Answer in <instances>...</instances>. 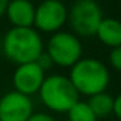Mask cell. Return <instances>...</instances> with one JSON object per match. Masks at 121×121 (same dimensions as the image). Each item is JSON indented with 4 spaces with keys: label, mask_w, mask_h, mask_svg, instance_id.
<instances>
[{
    "label": "cell",
    "mask_w": 121,
    "mask_h": 121,
    "mask_svg": "<svg viewBox=\"0 0 121 121\" xmlns=\"http://www.w3.org/2000/svg\"><path fill=\"white\" fill-rule=\"evenodd\" d=\"M69 20V10L58 0H46L36 7L34 26L43 33H57Z\"/></svg>",
    "instance_id": "cell-6"
},
{
    "label": "cell",
    "mask_w": 121,
    "mask_h": 121,
    "mask_svg": "<svg viewBox=\"0 0 121 121\" xmlns=\"http://www.w3.org/2000/svg\"><path fill=\"white\" fill-rule=\"evenodd\" d=\"M87 103L97 118H105V117L111 115L114 111V98L105 91L91 95Z\"/></svg>",
    "instance_id": "cell-11"
},
{
    "label": "cell",
    "mask_w": 121,
    "mask_h": 121,
    "mask_svg": "<svg viewBox=\"0 0 121 121\" xmlns=\"http://www.w3.org/2000/svg\"><path fill=\"white\" fill-rule=\"evenodd\" d=\"M112 114L118 120H121V93L114 98V111H112Z\"/></svg>",
    "instance_id": "cell-16"
},
{
    "label": "cell",
    "mask_w": 121,
    "mask_h": 121,
    "mask_svg": "<svg viewBox=\"0 0 121 121\" xmlns=\"http://www.w3.org/2000/svg\"><path fill=\"white\" fill-rule=\"evenodd\" d=\"M0 50H2V37H0Z\"/></svg>",
    "instance_id": "cell-18"
},
{
    "label": "cell",
    "mask_w": 121,
    "mask_h": 121,
    "mask_svg": "<svg viewBox=\"0 0 121 121\" xmlns=\"http://www.w3.org/2000/svg\"><path fill=\"white\" fill-rule=\"evenodd\" d=\"M2 50L7 60L22 66L34 63L44 51V44L34 27H12L2 39Z\"/></svg>",
    "instance_id": "cell-1"
},
{
    "label": "cell",
    "mask_w": 121,
    "mask_h": 121,
    "mask_svg": "<svg viewBox=\"0 0 121 121\" xmlns=\"http://www.w3.org/2000/svg\"><path fill=\"white\" fill-rule=\"evenodd\" d=\"M6 6H7L6 0H0V19L6 14Z\"/></svg>",
    "instance_id": "cell-17"
},
{
    "label": "cell",
    "mask_w": 121,
    "mask_h": 121,
    "mask_svg": "<svg viewBox=\"0 0 121 121\" xmlns=\"http://www.w3.org/2000/svg\"><path fill=\"white\" fill-rule=\"evenodd\" d=\"M108 60H110L111 67L114 70H117V71L121 73V46L120 47H115V48H111L110 56H108Z\"/></svg>",
    "instance_id": "cell-13"
},
{
    "label": "cell",
    "mask_w": 121,
    "mask_h": 121,
    "mask_svg": "<svg viewBox=\"0 0 121 121\" xmlns=\"http://www.w3.org/2000/svg\"><path fill=\"white\" fill-rule=\"evenodd\" d=\"M44 78H46V73L39 67L36 61L17 66V69L13 73L14 91L30 97L40 91Z\"/></svg>",
    "instance_id": "cell-8"
},
{
    "label": "cell",
    "mask_w": 121,
    "mask_h": 121,
    "mask_svg": "<svg viewBox=\"0 0 121 121\" xmlns=\"http://www.w3.org/2000/svg\"><path fill=\"white\" fill-rule=\"evenodd\" d=\"M69 78L78 94L91 97L107 90L110 84V71L103 61L86 57L78 60L70 69Z\"/></svg>",
    "instance_id": "cell-2"
},
{
    "label": "cell",
    "mask_w": 121,
    "mask_h": 121,
    "mask_svg": "<svg viewBox=\"0 0 121 121\" xmlns=\"http://www.w3.org/2000/svg\"><path fill=\"white\" fill-rule=\"evenodd\" d=\"M53 64L60 67H73L83 58V46L80 39L70 31H57L50 36L44 50Z\"/></svg>",
    "instance_id": "cell-4"
},
{
    "label": "cell",
    "mask_w": 121,
    "mask_h": 121,
    "mask_svg": "<svg viewBox=\"0 0 121 121\" xmlns=\"http://www.w3.org/2000/svg\"><path fill=\"white\" fill-rule=\"evenodd\" d=\"M4 16H7L13 27H22V29L33 27L36 7L27 0H13V2H7Z\"/></svg>",
    "instance_id": "cell-9"
},
{
    "label": "cell",
    "mask_w": 121,
    "mask_h": 121,
    "mask_svg": "<svg viewBox=\"0 0 121 121\" xmlns=\"http://www.w3.org/2000/svg\"><path fill=\"white\" fill-rule=\"evenodd\" d=\"M104 19L101 7L93 0H78L69 12V23L73 34L80 37L95 36L97 29Z\"/></svg>",
    "instance_id": "cell-5"
},
{
    "label": "cell",
    "mask_w": 121,
    "mask_h": 121,
    "mask_svg": "<svg viewBox=\"0 0 121 121\" xmlns=\"http://www.w3.org/2000/svg\"><path fill=\"white\" fill-rule=\"evenodd\" d=\"M29 121H56V118L46 112H37V114H33Z\"/></svg>",
    "instance_id": "cell-15"
},
{
    "label": "cell",
    "mask_w": 121,
    "mask_h": 121,
    "mask_svg": "<svg viewBox=\"0 0 121 121\" xmlns=\"http://www.w3.org/2000/svg\"><path fill=\"white\" fill-rule=\"evenodd\" d=\"M39 95L41 103L54 112H69V110L80 101V94L76 87L70 78L63 74L46 76Z\"/></svg>",
    "instance_id": "cell-3"
},
{
    "label": "cell",
    "mask_w": 121,
    "mask_h": 121,
    "mask_svg": "<svg viewBox=\"0 0 121 121\" xmlns=\"http://www.w3.org/2000/svg\"><path fill=\"white\" fill-rule=\"evenodd\" d=\"M97 39L107 47L115 48L121 46V22L114 17H104L95 33Z\"/></svg>",
    "instance_id": "cell-10"
},
{
    "label": "cell",
    "mask_w": 121,
    "mask_h": 121,
    "mask_svg": "<svg viewBox=\"0 0 121 121\" xmlns=\"http://www.w3.org/2000/svg\"><path fill=\"white\" fill-rule=\"evenodd\" d=\"M36 63L39 64V67H40L44 73H46V71H48V70L54 66V64H53V61H51V58H50V56H48L46 51H43V53H41V56L36 60Z\"/></svg>",
    "instance_id": "cell-14"
},
{
    "label": "cell",
    "mask_w": 121,
    "mask_h": 121,
    "mask_svg": "<svg viewBox=\"0 0 121 121\" xmlns=\"http://www.w3.org/2000/svg\"><path fill=\"white\" fill-rule=\"evenodd\" d=\"M30 97L9 91L0 97V121H29L33 115Z\"/></svg>",
    "instance_id": "cell-7"
},
{
    "label": "cell",
    "mask_w": 121,
    "mask_h": 121,
    "mask_svg": "<svg viewBox=\"0 0 121 121\" xmlns=\"http://www.w3.org/2000/svg\"><path fill=\"white\" fill-rule=\"evenodd\" d=\"M67 115H69V121H97V117L94 115L87 101L76 103L69 110Z\"/></svg>",
    "instance_id": "cell-12"
}]
</instances>
